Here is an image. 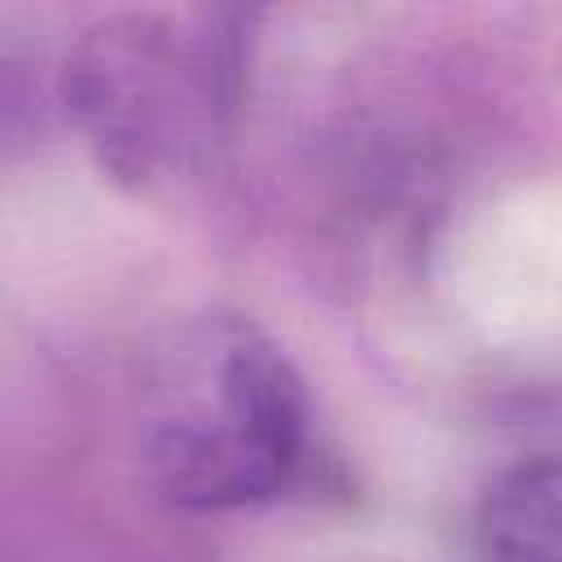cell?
Listing matches in <instances>:
<instances>
[{"instance_id": "277c9868", "label": "cell", "mask_w": 562, "mask_h": 562, "mask_svg": "<svg viewBox=\"0 0 562 562\" xmlns=\"http://www.w3.org/2000/svg\"><path fill=\"white\" fill-rule=\"evenodd\" d=\"M31 105V97L22 92V83H18V75L9 70V66H0V132H9L18 119H22V110Z\"/></svg>"}, {"instance_id": "3957f363", "label": "cell", "mask_w": 562, "mask_h": 562, "mask_svg": "<svg viewBox=\"0 0 562 562\" xmlns=\"http://www.w3.org/2000/svg\"><path fill=\"white\" fill-rule=\"evenodd\" d=\"M479 544L487 562H562V479L553 457L522 461L487 487Z\"/></svg>"}, {"instance_id": "6da1fadb", "label": "cell", "mask_w": 562, "mask_h": 562, "mask_svg": "<svg viewBox=\"0 0 562 562\" xmlns=\"http://www.w3.org/2000/svg\"><path fill=\"white\" fill-rule=\"evenodd\" d=\"M307 430L294 360L246 316H211L176 347L145 422V461L176 505L241 509L299 474Z\"/></svg>"}, {"instance_id": "7a4b0ae2", "label": "cell", "mask_w": 562, "mask_h": 562, "mask_svg": "<svg viewBox=\"0 0 562 562\" xmlns=\"http://www.w3.org/2000/svg\"><path fill=\"white\" fill-rule=\"evenodd\" d=\"M66 97L119 167H145L202 140L220 57L158 18L101 22L66 66Z\"/></svg>"}]
</instances>
